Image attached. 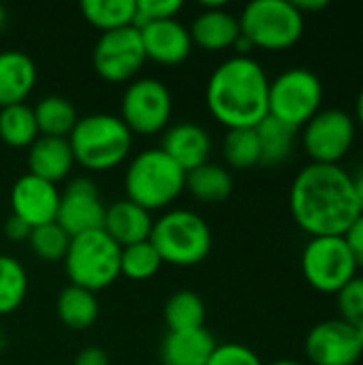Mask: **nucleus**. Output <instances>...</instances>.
<instances>
[{"label":"nucleus","instance_id":"f257e3e1","mask_svg":"<svg viewBox=\"0 0 363 365\" xmlns=\"http://www.w3.org/2000/svg\"><path fill=\"white\" fill-rule=\"evenodd\" d=\"M289 205L293 220L310 237L344 235L362 214L353 175L340 165L304 167L291 184Z\"/></svg>","mask_w":363,"mask_h":365},{"label":"nucleus","instance_id":"f03ea898","mask_svg":"<svg viewBox=\"0 0 363 365\" xmlns=\"http://www.w3.org/2000/svg\"><path fill=\"white\" fill-rule=\"evenodd\" d=\"M270 79L250 56H233L220 62L208 79L205 103L214 120L229 130L255 128L270 115Z\"/></svg>","mask_w":363,"mask_h":365},{"label":"nucleus","instance_id":"7ed1b4c3","mask_svg":"<svg viewBox=\"0 0 363 365\" xmlns=\"http://www.w3.org/2000/svg\"><path fill=\"white\" fill-rule=\"evenodd\" d=\"M75 163L88 171H107L118 167L131 152L133 133L111 113H92L77 120L66 137Z\"/></svg>","mask_w":363,"mask_h":365},{"label":"nucleus","instance_id":"20e7f679","mask_svg":"<svg viewBox=\"0 0 363 365\" xmlns=\"http://www.w3.org/2000/svg\"><path fill=\"white\" fill-rule=\"evenodd\" d=\"M186 186V171L160 148L137 154L124 175L126 199L154 212L171 205Z\"/></svg>","mask_w":363,"mask_h":365},{"label":"nucleus","instance_id":"39448f33","mask_svg":"<svg viewBox=\"0 0 363 365\" xmlns=\"http://www.w3.org/2000/svg\"><path fill=\"white\" fill-rule=\"evenodd\" d=\"M163 263L193 267L208 259L212 250V231L208 222L190 210H171L163 214L150 233Z\"/></svg>","mask_w":363,"mask_h":365},{"label":"nucleus","instance_id":"423d86ee","mask_svg":"<svg viewBox=\"0 0 363 365\" xmlns=\"http://www.w3.org/2000/svg\"><path fill=\"white\" fill-rule=\"evenodd\" d=\"M237 19L252 47L267 51L289 49L304 34V15L293 0H252Z\"/></svg>","mask_w":363,"mask_h":365},{"label":"nucleus","instance_id":"0eeeda50","mask_svg":"<svg viewBox=\"0 0 363 365\" xmlns=\"http://www.w3.org/2000/svg\"><path fill=\"white\" fill-rule=\"evenodd\" d=\"M120 255L122 248L103 229L90 231L71 237V246L64 257V269L71 284L96 293L118 280Z\"/></svg>","mask_w":363,"mask_h":365},{"label":"nucleus","instance_id":"6e6552de","mask_svg":"<svg viewBox=\"0 0 363 365\" xmlns=\"http://www.w3.org/2000/svg\"><path fill=\"white\" fill-rule=\"evenodd\" d=\"M323 105V83L317 73L293 66L270 81L267 111L291 128H304Z\"/></svg>","mask_w":363,"mask_h":365},{"label":"nucleus","instance_id":"1a4fd4ad","mask_svg":"<svg viewBox=\"0 0 363 365\" xmlns=\"http://www.w3.org/2000/svg\"><path fill=\"white\" fill-rule=\"evenodd\" d=\"M357 269L342 235L312 237L302 252V274L306 282L325 295H336L357 276Z\"/></svg>","mask_w":363,"mask_h":365},{"label":"nucleus","instance_id":"9d476101","mask_svg":"<svg viewBox=\"0 0 363 365\" xmlns=\"http://www.w3.org/2000/svg\"><path fill=\"white\" fill-rule=\"evenodd\" d=\"M120 111V120L131 133L156 135L171 120V92L163 81L154 77L133 79L131 86L124 90Z\"/></svg>","mask_w":363,"mask_h":365},{"label":"nucleus","instance_id":"9b49d317","mask_svg":"<svg viewBox=\"0 0 363 365\" xmlns=\"http://www.w3.org/2000/svg\"><path fill=\"white\" fill-rule=\"evenodd\" d=\"M306 154L317 165H338L355 143V120L342 109H321L302 135Z\"/></svg>","mask_w":363,"mask_h":365},{"label":"nucleus","instance_id":"f8f14e48","mask_svg":"<svg viewBox=\"0 0 363 365\" xmlns=\"http://www.w3.org/2000/svg\"><path fill=\"white\" fill-rule=\"evenodd\" d=\"M94 71L111 83L131 81L145 62L141 32L135 26L103 32L92 53Z\"/></svg>","mask_w":363,"mask_h":365},{"label":"nucleus","instance_id":"ddd939ff","mask_svg":"<svg viewBox=\"0 0 363 365\" xmlns=\"http://www.w3.org/2000/svg\"><path fill=\"white\" fill-rule=\"evenodd\" d=\"M312 365H355L363 351L355 327L342 319H329L315 325L304 344Z\"/></svg>","mask_w":363,"mask_h":365},{"label":"nucleus","instance_id":"4468645a","mask_svg":"<svg viewBox=\"0 0 363 365\" xmlns=\"http://www.w3.org/2000/svg\"><path fill=\"white\" fill-rule=\"evenodd\" d=\"M56 222L71 235L101 231L105 222V205L98 197L96 184L88 178H75L60 195Z\"/></svg>","mask_w":363,"mask_h":365},{"label":"nucleus","instance_id":"2eb2a0df","mask_svg":"<svg viewBox=\"0 0 363 365\" xmlns=\"http://www.w3.org/2000/svg\"><path fill=\"white\" fill-rule=\"evenodd\" d=\"M58 205H60V192L56 184L39 180L30 173L21 175L11 188L13 216L21 218L32 229L56 222Z\"/></svg>","mask_w":363,"mask_h":365},{"label":"nucleus","instance_id":"dca6fc26","mask_svg":"<svg viewBox=\"0 0 363 365\" xmlns=\"http://www.w3.org/2000/svg\"><path fill=\"white\" fill-rule=\"evenodd\" d=\"M139 32H141L145 60H152L165 66H175V64H182L190 56V49H193L190 32L178 19L152 21L139 28Z\"/></svg>","mask_w":363,"mask_h":365},{"label":"nucleus","instance_id":"f3484780","mask_svg":"<svg viewBox=\"0 0 363 365\" xmlns=\"http://www.w3.org/2000/svg\"><path fill=\"white\" fill-rule=\"evenodd\" d=\"M160 150L188 173L208 163L212 152V139L208 130L199 124L180 122L165 133Z\"/></svg>","mask_w":363,"mask_h":365},{"label":"nucleus","instance_id":"a211bd4d","mask_svg":"<svg viewBox=\"0 0 363 365\" xmlns=\"http://www.w3.org/2000/svg\"><path fill=\"white\" fill-rule=\"evenodd\" d=\"M154 220L148 210L139 207L137 203L122 199L105 207V222L103 231L120 246H133L150 240Z\"/></svg>","mask_w":363,"mask_h":365},{"label":"nucleus","instance_id":"6ab92c4d","mask_svg":"<svg viewBox=\"0 0 363 365\" xmlns=\"http://www.w3.org/2000/svg\"><path fill=\"white\" fill-rule=\"evenodd\" d=\"M75 165L68 139L62 137H43L39 135L36 141L28 148V173L56 184L64 180Z\"/></svg>","mask_w":363,"mask_h":365},{"label":"nucleus","instance_id":"aec40b11","mask_svg":"<svg viewBox=\"0 0 363 365\" xmlns=\"http://www.w3.org/2000/svg\"><path fill=\"white\" fill-rule=\"evenodd\" d=\"M36 83V66L17 49L0 51V109L21 105Z\"/></svg>","mask_w":363,"mask_h":365},{"label":"nucleus","instance_id":"412c9836","mask_svg":"<svg viewBox=\"0 0 363 365\" xmlns=\"http://www.w3.org/2000/svg\"><path fill=\"white\" fill-rule=\"evenodd\" d=\"M190 38L199 47L208 51H223L235 45L237 36L242 34L240 30V19L225 11V6L218 9H205L201 11L193 26H190Z\"/></svg>","mask_w":363,"mask_h":365},{"label":"nucleus","instance_id":"4be33fe9","mask_svg":"<svg viewBox=\"0 0 363 365\" xmlns=\"http://www.w3.org/2000/svg\"><path fill=\"white\" fill-rule=\"evenodd\" d=\"M216 349L212 334L201 329L169 331L160 346V357L165 365H205Z\"/></svg>","mask_w":363,"mask_h":365},{"label":"nucleus","instance_id":"5701e85b","mask_svg":"<svg viewBox=\"0 0 363 365\" xmlns=\"http://www.w3.org/2000/svg\"><path fill=\"white\" fill-rule=\"evenodd\" d=\"M56 308H58L60 321L68 329H75V331L92 327L96 323V319H98L96 295L81 289V287H75V284H68V287L62 289V293L58 295V306Z\"/></svg>","mask_w":363,"mask_h":365},{"label":"nucleus","instance_id":"b1692460","mask_svg":"<svg viewBox=\"0 0 363 365\" xmlns=\"http://www.w3.org/2000/svg\"><path fill=\"white\" fill-rule=\"evenodd\" d=\"M39 135L66 139L77 124V111L64 96H45L32 109Z\"/></svg>","mask_w":363,"mask_h":365},{"label":"nucleus","instance_id":"393cba45","mask_svg":"<svg viewBox=\"0 0 363 365\" xmlns=\"http://www.w3.org/2000/svg\"><path fill=\"white\" fill-rule=\"evenodd\" d=\"M190 195L203 203H218L225 201L233 190L231 173L214 163H205L186 173V186Z\"/></svg>","mask_w":363,"mask_h":365},{"label":"nucleus","instance_id":"a878e982","mask_svg":"<svg viewBox=\"0 0 363 365\" xmlns=\"http://www.w3.org/2000/svg\"><path fill=\"white\" fill-rule=\"evenodd\" d=\"M259 150H261V165H280L293 152L295 128L282 124L280 120L267 115L255 126Z\"/></svg>","mask_w":363,"mask_h":365},{"label":"nucleus","instance_id":"bb28decb","mask_svg":"<svg viewBox=\"0 0 363 365\" xmlns=\"http://www.w3.org/2000/svg\"><path fill=\"white\" fill-rule=\"evenodd\" d=\"M81 15L101 32L135 24V0H81Z\"/></svg>","mask_w":363,"mask_h":365},{"label":"nucleus","instance_id":"cd10ccee","mask_svg":"<svg viewBox=\"0 0 363 365\" xmlns=\"http://www.w3.org/2000/svg\"><path fill=\"white\" fill-rule=\"evenodd\" d=\"M165 323L169 331L201 329L205 323V304L193 291H178L165 304Z\"/></svg>","mask_w":363,"mask_h":365},{"label":"nucleus","instance_id":"c85d7f7f","mask_svg":"<svg viewBox=\"0 0 363 365\" xmlns=\"http://www.w3.org/2000/svg\"><path fill=\"white\" fill-rule=\"evenodd\" d=\"M39 137L36 120L30 107L11 105L0 109V139L11 148H30Z\"/></svg>","mask_w":363,"mask_h":365},{"label":"nucleus","instance_id":"c756f323","mask_svg":"<svg viewBox=\"0 0 363 365\" xmlns=\"http://www.w3.org/2000/svg\"><path fill=\"white\" fill-rule=\"evenodd\" d=\"M28 293V276L24 265L6 255H0V317L15 312Z\"/></svg>","mask_w":363,"mask_h":365},{"label":"nucleus","instance_id":"7c9ffc66","mask_svg":"<svg viewBox=\"0 0 363 365\" xmlns=\"http://www.w3.org/2000/svg\"><path fill=\"white\" fill-rule=\"evenodd\" d=\"M163 261L156 252V248L148 242L141 244H133L122 248L120 255V274L126 276L128 280H150L152 276H156V272L160 269Z\"/></svg>","mask_w":363,"mask_h":365},{"label":"nucleus","instance_id":"2f4dec72","mask_svg":"<svg viewBox=\"0 0 363 365\" xmlns=\"http://www.w3.org/2000/svg\"><path fill=\"white\" fill-rule=\"evenodd\" d=\"M225 160L233 169H250L261 163V150L255 128H233L223 143Z\"/></svg>","mask_w":363,"mask_h":365},{"label":"nucleus","instance_id":"473e14b6","mask_svg":"<svg viewBox=\"0 0 363 365\" xmlns=\"http://www.w3.org/2000/svg\"><path fill=\"white\" fill-rule=\"evenodd\" d=\"M28 244L32 252L43 261H64L71 246V235L58 222H49L34 227L28 237Z\"/></svg>","mask_w":363,"mask_h":365},{"label":"nucleus","instance_id":"72a5a7b5","mask_svg":"<svg viewBox=\"0 0 363 365\" xmlns=\"http://www.w3.org/2000/svg\"><path fill=\"white\" fill-rule=\"evenodd\" d=\"M338 308L340 317L349 325H357L363 321V278L355 276L349 284H344L338 293Z\"/></svg>","mask_w":363,"mask_h":365},{"label":"nucleus","instance_id":"f704fd0d","mask_svg":"<svg viewBox=\"0 0 363 365\" xmlns=\"http://www.w3.org/2000/svg\"><path fill=\"white\" fill-rule=\"evenodd\" d=\"M180 0H135V28H143L152 21L175 19L180 13Z\"/></svg>","mask_w":363,"mask_h":365},{"label":"nucleus","instance_id":"c9c22d12","mask_svg":"<svg viewBox=\"0 0 363 365\" xmlns=\"http://www.w3.org/2000/svg\"><path fill=\"white\" fill-rule=\"evenodd\" d=\"M205 365H263L259 355L255 351H250L248 346L244 344H235V342H229V344H223V346H216L212 357L208 359Z\"/></svg>","mask_w":363,"mask_h":365},{"label":"nucleus","instance_id":"e433bc0d","mask_svg":"<svg viewBox=\"0 0 363 365\" xmlns=\"http://www.w3.org/2000/svg\"><path fill=\"white\" fill-rule=\"evenodd\" d=\"M357 267H363V212L357 216V220L349 227V231L342 235Z\"/></svg>","mask_w":363,"mask_h":365},{"label":"nucleus","instance_id":"4c0bfd02","mask_svg":"<svg viewBox=\"0 0 363 365\" xmlns=\"http://www.w3.org/2000/svg\"><path fill=\"white\" fill-rule=\"evenodd\" d=\"M4 233H6V237L13 240V242H28V237H30V233H32V227L26 225L21 218H17V216L11 214V218H9L6 225H4Z\"/></svg>","mask_w":363,"mask_h":365},{"label":"nucleus","instance_id":"58836bf2","mask_svg":"<svg viewBox=\"0 0 363 365\" xmlns=\"http://www.w3.org/2000/svg\"><path fill=\"white\" fill-rule=\"evenodd\" d=\"M75 365H109V357L103 349L88 346L75 357Z\"/></svg>","mask_w":363,"mask_h":365},{"label":"nucleus","instance_id":"ea45409f","mask_svg":"<svg viewBox=\"0 0 363 365\" xmlns=\"http://www.w3.org/2000/svg\"><path fill=\"white\" fill-rule=\"evenodd\" d=\"M293 2L302 11V15H306V11H321L329 6V0H293Z\"/></svg>","mask_w":363,"mask_h":365},{"label":"nucleus","instance_id":"a19ab883","mask_svg":"<svg viewBox=\"0 0 363 365\" xmlns=\"http://www.w3.org/2000/svg\"><path fill=\"white\" fill-rule=\"evenodd\" d=\"M353 186H355V197H357L359 210L363 212V167L353 175Z\"/></svg>","mask_w":363,"mask_h":365},{"label":"nucleus","instance_id":"79ce46f5","mask_svg":"<svg viewBox=\"0 0 363 365\" xmlns=\"http://www.w3.org/2000/svg\"><path fill=\"white\" fill-rule=\"evenodd\" d=\"M355 120L362 124L363 128V88L359 90V96H357V103H355Z\"/></svg>","mask_w":363,"mask_h":365},{"label":"nucleus","instance_id":"37998d69","mask_svg":"<svg viewBox=\"0 0 363 365\" xmlns=\"http://www.w3.org/2000/svg\"><path fill=\"white\" fill-rule=\"evenodd\" d=\"M355 327V334H357V340H359V344H362V351H363V321L362 323H357V325H353Z\"/></svg>","mask_w":363,"mask_h":365},{"label":"nucleus","instance_id":"c03bdc74","mask_svg":"<svg viewBox=\"0 0 363 365\" xmlns=\"http://www.w3.org/2000/svg\"><path fill=\"white\" fill-rule=\"evenodd\" d=\"M270 365H304V364L293 361V359H278V361H274V364H270Z\"/></svg>","mask_w":363,"mask_h":365},{"label":"nucleus","instance_id":"a18cd8bd","mask_svg":"<svg viewBox=\"0 0 363 365\" xmlns=\"http://www.w3.org/2000/svg\"><path fill=\"white\" fill-rule=\"evenodd\" d=\"M2 21H4V11L0 9V26H2Z\"/></svg>","mask_w":363,"mask_h":365}]
</instances>
